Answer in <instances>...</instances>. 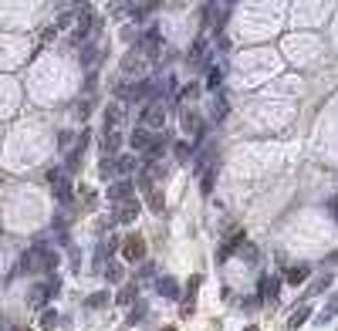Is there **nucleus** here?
<instances>
[{
  "instance_id": "nucleus-1",
  "label": "nucleus",
  "mask_w": 338,
  "mask_h": 331,
  "mask_svg": "<svg viewBox=\"0 0 338 331\" xmlns=\"http://www.w3.org/2000/svg\"><path fill=\"white\" fill-rule=\"evenodd\" d=\"M122 257H125V261H142V257H145V240H142L139 233H132V237L125 240V247H122Z\"/></svg>"
},
{
  "instance_id": "nucleus-2",
  "label": "nucleus",
  "mask_w": 338,
  "mask_h": 331,
  "mask_svg": "<svg viewBox=\"0 0 338 331\" xmlns=\"http://www.w3.org/2000/svg\"><path fill=\"white\" fill-rule=\"evenodd\" d=\"M304 277H308V267H291L287 270V284H301Z\"/></svg>"
},
{
  "instance_id": "nucleus-3",
  "label": "nucleus",
  "mask_w": 338,
  "mask_h": 331,
  "mask_svg": "<svg viewBox=\"0 0 338 331\" xmlns=\"http://www.w3.org/2000/svg\"><path fill=\"white\" fill-rule=\"evenodd\" d=\"M159 122H162V108L156 105V108H149V115H145V125H149V129H156Z\"/></svg>"
},
{
  "instance_id": "nucleus-4",
  "label": "nucleus",
  "mask_w": 338,
  "mask_h": 331,
  "mask_svg": "<svg viewBox=\"0 0 338 331\" xmlns=\"http://www.w3.org/2000/svg\"><path fill=\"white\" fill-rule=\"evenodd\" d=\"M308 314H311L308 308H298V311L291 314V328H298V325H304V318H308Z\"/></svg>"
},
{
  "instance_id": "nucleus-5",
  "label": "nucleus",
  "mask_w": 338,
  "mask_h": 331,
  "mask_svg": "<svg viewBox=\"0 0 338 331\" xmlns=\"http://www.w3.org/2000/svg\"><path fill=\"white\" fill-rule=\"evenodd\" d=\"M247 331H257V328H254V325H250V328H247Z\"/></svg>"
},
{
  "instance_id": "nucleus-6",
  "label": "nucleus",
  "mask_w": 338,
  "mask_h": 331,
  "mask_svg": "<svg viewBox=\"0 0 338 331\" xmlns=\"http://www.w3.org/2000/svg\"><path fill=\"white\" fill-rule=\"evenodd\" d=\"M166 331H176V328H166Z\"/></svg>"
}]
</instances>
